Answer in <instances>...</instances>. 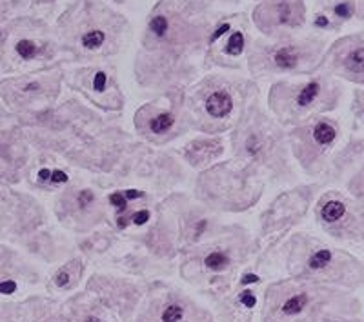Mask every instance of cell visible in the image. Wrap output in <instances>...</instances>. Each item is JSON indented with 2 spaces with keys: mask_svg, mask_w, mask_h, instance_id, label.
<instances>
[{
  "mask_svg": "<svg viewBox=\"0 0 364 322\" xmlns=\"http://www.w3.org/2000/svg\"><path fill=\"white\" fill-rule=\"evenodd\" d=\"M315 26H320V28H324V26H328V18L324 15H319L315 18Z\"/></svg>",
  "mask_w": 364,
  "mask_h": 322,
  "instance_id": "f546056e",
  "label": "cell"
},
{
  "mask_svg": "<svg viewBox=\"0 0 364 322\" xmlns=\"http://www.w3.org/2000/svg\"><path fill=\"white\" fill-rule=\"evenodd\" d=\"M241 302L244 304L246 308H253L255 306V297H253V293L251 291H242V295H241Z\"/></svg>",
  "mask_w": 364,
  "mask_h": 322,
  "instance_id": "44dd1931",
  "label": "cell"
},
{
  "mask_svg": "<svg viewBox=\"0 0 364 322\" xmlns=\"http://www.w3.org/2000/svg\"><path fill=\"white\" fill-rule=\"evenodd\" d=\"M16 53L20 55L24 60H31V58L37 55V46L31 40H20L16 44Z\"/></svg>",
  "mask_w": 364,
  "mask_h": 322,
  "instance_id": "4fadbf2b",
  "label": "cell"
},
{
  "mask_svg": "<svg viewBox=\"0 0 364 322\" xmlns=\"http://www.w3.org/2000/svg\"><path fill=\"white\" fill-rule=\"evenodd\" d=\"M117 220H119V222H117V226H119L120 229L126 228V226H127V219H124V217H119Z\"/></svg>",
  "mask_w": 364,
  "mask_h": 322,
  "instance_id": "4dcf8cb0",
  "label": "cell"
},
{
  "mask_svg": "<svg viewBox=\"0 0 364 322\" xmlns=\"http://www.w3.org/2000/svg\"><path fill=\"white\" fill-rule=\"evenodd\" d=\"M131 220H133V224H137V226H140V224H146L147 220H149V211H137L135 215L131 217Z\"/></svg>",
  "mask_w": 364,
  "mask_h": 322,
  "instance_id": "ac0fdd59",
  "label": "cell"
},
{
  "mask_svg": "<svg viewBox=\"0 0 364 322\" xmlns=\"http://www.w3.org/2000/svg\"><path fill=\"white\" fill-rule=\"evenodd\" d=\"M184 317V310L179 306V304H172L164 310L162 313V322H180Z\"/></svg>",
  "mask_w": 364,
  "mask_h": 322,
  "instance_id": "9a60e30c",
  "label": "cell"
},
{
  "mask_svg": "<svg viewBox=\"0 0 364 322\" xmlns=\"http://www.w3.org/2000/svg\"><path fill=\"white\" fill-rule=\"evenodd\" d=\"M335 127L332 124L328 122H319L313 130V139H315L317 144L320 146H328V144H332L335 140Z\"/></svg>",
  "mask_w": 364,
  "mask_h": 322,
  "instance_id": "3957f363",
  "label": "cell"
},
{
  "mask_svg": "<svg viewBox=\"0 0 364 322\" xmlns=\"http://www.w3.org/2000/svg\"><path fill=\"white\" fill-rule=\"evenodd\" d=\"M93 193L88 191V189H84V191H80V195H78V204L80 206H90L91 202H93Z\"/></svg>",
  "mask_w": 364,
  "mask_h": 322,
  "instance_id": "ffe728a7",
  "label": "cell"
},
{
  "mask_svg": "<svg viewBox=\"0 0 364 322\" xmlns=\"http://www.w3.org/2000/svg\"><path fill=\"white\" fill-rule=\"evenodd\" d=\"M297 62H299V57H297V53H295L293 48H283L275 53V64H277L279 68L291 70V68L297 66Z\"/></svg>",
  "mask_w": 364,
  "mask_h": 322,
  "instance_id": "277c9868",
  "label": "cell"
},
{
  "mask_svg": "<svg viewBox=\"0 0 364 322\" xmlns=\"http://www.w3.org/2000/svg\"><path fill=\"white\" fill-rule=\"evenodd\" d=\"M173 124H175V118H173L172 113H159L157 117L152 118L149 130L153 133H166L168 130H172Z\"/></svg>",
  "mask_w": 364,
  "mask_h": 322,
  "instance_id": "8992f818",
  "label": "cell"
},
{
  "mask_svg": "<svg viewBox=\"0 0 364 322\" xmlns=\"http://www.w3.org/2000/svg\"><path fill=\"white\" fill-rule=\"evenodd\" d=\"M335 15L337 16H342V18H348L350 15H352V6L348 4V2H340V4L335 6Z\"/></svg>",
  "mask_w": 364,
  "mask_h": 322,
  "instance_id": "e0dca14e",
  "label": "cell"
},
{
  "mask_svg": "<svg viewBox=\"0 0 364 322\" xmlns=\"http://www.w3.org/2000/svg\"><path fill=\"white\" fill-rule=\"evenodd\" d=\"M38 179H40L42 182H46V180L51 179V171H49V169H40V171H38Z\"/></svg>",
  "mask_w": 364,
  "mask_h": 322,
  "instance_id": "f1b7e54d",
  "label": "cell"
},
{
  "mask_svg": "<svg viewBox=\"0 0 364 322\" xmlns=\"http://www.w3.org/2000/svg\"><path fill=\"white\" fill-rule=\"evenodd\" d=\"M144 193L142 191H139V189H127L126 193H124V197L126 199H139V197H142Z\"/></svg>",
  "mask_w": 364,
  "mask_h": 322,
  "instance_id": "4316f807",
  "label": "cell"
},
{
  "mask_svg": "<svg viewBox=\"0 0 364 322\" xmlns=\"http://www.w3.org/2000/svg\"><path fill=\"white\" fill-rule=\"evenodd\" d=\"M344 213H346V206H344L340 200H330V202H326V204L323 206V209H320V217H323V220H326V222H337V220L342 219Z\"/></svg>",
  "mask_w": 364,
  "mask_h": 322,
  "instance_id": "7a4b0ae2",
  "label": "cell"
},
{
  "mask_svg": "<svg viewBox=\"0 0 364 322\" xmlns=\"http://www.w3.org/2000/svg\"><path fill=\"white\" fill-rule=\"evenodd\" d=\"M15 290H16V284L13 281L0 282V293H13Z\"/></svg>",
  "mask_w": 364,
  "mask_h": 322,
  "instance_id": "603a6c76",
  "label": "cell"
},
{
  "mask_svg": "<svg viewBox=\"0 0 364 322\" xmlns=\"http://www.w3.org/2000/svg\"><path fill=\"white\" fill-rule=\"evenodd\" d=\"M228 262H229L228 257H226L224 253H221V251H213V253H209L208 257H206V266H208L209 269H215V271L226 268Z\"/></svg>",
  "mask_w": 364,
  "mask_h": 322,
  "instance_id": "7c38bea8",
  "label": "cell"
},
{
  "mask_svg": "<svg viewBox=\"0 0 364 322\" xmlns=\"http://www.w3.org/2000/svg\"><path fill=\"white\" fill-rule=\"evenodd\" d=\"M242 49H244V37H242V33L235 31L231 37H229L228 44H226L224 51L231 57H237V55L242 53Z\"/></svg>",
  "mask_w": 364,
  "mask_h": 322,
  "instance_id": "8fae6325",
  "label": "cell"
},
{
  "mask_svg": "<svg viewBox=\"0 0 364 322\" xmlns=\"http://www.w3.org/2000/svg\"><path fill=\"white\" fill-rule=\"evenodd\" d=\"M49 180L53 184H64L68 182V175L64 171H60V169H55V171H51V179Z\"/></svg>",
  "mask_w": 364,
  "mask_h": 322,
  "instance_id": "7402d4cb",
  "label": "cell"
},
{
  "mask_svg": "<svg viewBox=\"0 0 364 322\" xmlns=\"http://www.w3.org/2000/svg\"><path fill=\"white\" fill-rule=\"evenodd\" d=\"M344 66L352 73H364V48H357L348 53V57L344 58Z\"/></svg>",
  "mask_w": 364,
  "mask_h": 322,
  "instance_id": "5b68a950",
  "label": "cell"
},
{
  "mask_svg": "<svg viewBox=\"0 0 364 322\" xmlns=\"http://www.w3.org/2000/svg\"><path fill=\"white\" fill-rule=\"evenodd\" d=\"M110 202L119 209V211H124V209L127 208V199L122 193H113V195H110Z\"/></svg>",
  "mask_w": 364,
  "mask_h": 322,
  "instance_id": "2e32d148",
  "label": "cell"
},
{
  "mask_svg": "<svg viewBox=\"0 0 364 322\" xmlns=\"http://www.w3.org/2000/svg\"><path fill=\"white\" fill-rule=\"evenodd\" d=\"M168 18L162 15H157L155 18H152V22H149V29H152L153 33H155L157 37H164L166 33H168Z\"/></svg>",
  "mask_w": 364,
  "mask_h": 322,
  "instance_id": "5bb4252c",
  "label": "cell"
},
{
  "mask_svg": "<svg viewBox=\"0 0 364 322\" xmlns=\"http://www.w3.org/2000/svg\"><path fill=\"white\" fill-rule=\"evenodd\" d=\"M319 91H320L319 82H310V84H306V86L301 90L299 97H297V104H299V106H308V104H311L317 98Z\"/></svg>",
  "mask_w": 364,
  "mask_h": 322,
  "instance_id": "ba28073f",
  "label": "cell"
},
{
  "mask_svg": "<svg viewBox=\"0 0 364 322\" xmlns=\"http://www.w3.org/2000/svg\"><path fill=\"white\" fill-rule=\"evenodd\" d=\"M290 18V8L288 6H281V22H286Z\"/></svg>",
  "mask_w": 364,
  "mask_h": 322,
  "instance_id": "83f0119b",
  "label": "cell"
},
{
  "mask_svg": "<svg viewBox=\"0 0 364 322\" xmlns=\"http://www.w3.org/2000/svg\"><path fill=\"white\" fill-rule=\"evenodd\" d=\"M228 31H229V24H222L221 28H219L217 31H215V33H213V35H211V42H215V40H217V38H221L222 35H226V33H228Z\"/></svg>",
  "mask_w": 364,
  "mask_h": 322,
  "instance_id": "cb8c5ba5",
  "label": "cell"
},
{
  "mask_svg": "<svg viewBox=\"0 0 364 322\" xmlns=\"http://www.w3.org/2000/svg\"><path fill=\"white\" fill-rule=\"evenodd\" d=\"M255 282H259V277L253 273H248L242 277V284H255Z\"/></svg>",
  "mask_w": 364,
  "mask_h": 322,
  "instance_id": "484cf974",
  "label": "cell"
},
{
  "mask_svg": "<svg viewBox=\"0 0 364 322\" xmlns=\"http://www.w3.org/2000/svg\"><path fill=\"white\" fill-rule=\"evenodd\" d=\"M308 304V295L306 293H301V295H295V297L288 298L286 302L283 304V313L284 315H297L306 308Z\"/></svg>",
  "mask_w": 364,
  "mask_h": 322,
  "instance_id": "52a82bcc",
  "label": "cell"
},
{
  "mask_svg": "<svg viewBox=\"0 0 364 322\" xmlns=\"http://www.w3.org/2000/svg\"><path fill=\"white\" fill-rule=\"evenodd\" d=\"M93 88L97 91H104V90H106V75H104V73H97V75H95Z\"/></svg>",
  "mask_w": 364,
  "mask_h": 322,
  "instance_id": "d6986e66",
  "label": "cell"
},
{
  "mask_svg": "<svg viewBox=\"0 0 364 322\" xmlns=\"http://www.w3.org/2000/svg\"><path fill=\"white\" fill-rule=\"evenodd\" d=\"M330 262H332V251H330V249H319L317 253L311 255L308 264H310L311 269H323L326 268Z\"/></svg>",
  "mask_w": 364,
  "mask_h": 322,
  "instance_id": "30bf717a",
  "label": "cell"
},
{
  "mask_svg": "<svg viewBox=\"0 0 364 322\" xmlns=\"http://www.w3.org/2000/svg\"><path fill=\"white\" fill-rule=\"evenodd\" d=\"M104 40H106L104 31L91 29V31H88L86 35L82 37V46H84L86 49H97V48H100V46L104 44Z\"/></svg>",
  "mask_w": 364,
  "mask_h": 322,
  "instance_id": "9c48e42d",
  "label": "cell"
},
{
  "mask_svg": "<svg viewBox=\"0 0 364 322\" xmlns=\"http://www.w3.org/2000/svg\"><path fill=\"white\" fill-rule=\"evenodd\" d=\"M233 108V102H231V97H229L226 91H215L208 97L206 100V111L211 115L213 118H224L229 115Z\"/></svg>",
  "mask_w": 364,
  "mask_h": 322,
  "instance_id": "6da1fadb",
  "label": "cell"
},
{
  "mask_svg": "<svg viewBox=\"0 0 364 322\" xmlns=\"http://www.w3.org/2000/svg\"><path fill=\"white\" fill-rule=\"evenodd\" d=\"M68 278H70V275L66 273V271H60V273L57 275V278H55V282H57L58 288H64V286L68 284Z\"/></svg>",
  "mask_w": 364,
  "mask_h": 322,
  "instance_id": "d4e9b609",
  "label": "cell"
}]
</instances>
